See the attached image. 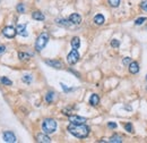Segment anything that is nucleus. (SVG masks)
Here are the masks:
<instances>
[{
	"mask_svg": "<svg viewBox=\"0 0 147 143\" xmlns=\"http://www.w3.org/2000/svg\"><path fill=\"white\" fill-rule=\"evenodd\" d=\"M146 89H147V86H146Z\"/></svg>",
	"mask_w": 147,
	"mask_h": 143,
	"instance_id": "33",
	"label": "nucleus"
},
{
	"mask_svg": "<svg viewBox=\"0 0 147 143\" xmlns=\"http://www.w3.org/2000/svg\"><path fill=\"white\" fill-rule=\"evenodd\" d=\"M69 122L71 124H85L87 122V119L85 117H80V116H69Z\"/></svg>",
	"mask_w": 147,
	"mask_h": 143,
	"instance_id": "7",
	"label": "nucleus"
},
{
	"mask_svg": "<svg viewBox=\"0 0 147 143\" xmlns=\"http://www.w3.org/2000/svg\"><path fill=\"white\" fill-rule=\"evenodd\" d=\"M119 46H120V41H119V40L113 39V40L111 41V47H112V48H119Z\"/></svg>",
	"mask_w": 147,
	"mask_h": 143,
	"instance_id": "24",
	"label": "nucleus"
},
{
	"mask_svg": "<svg viewBox=\"0 0 147 143\" xmlns=\"http://www.w3.org/2000/svg\"><path fill=\"white\" fill-rule=\"evenodd\" d=\"M5 51H6V47H5V46H1V44H0V54H3Z\"/></svg>",
	"mask_w": 147,
	"mask_h": 143,
	"instance_id": "31",
	"label": "nucleus"
},
{
	"mask_svg": "<svg viewBox=\"0 0 147 143\" xmlns=\"http://www.w3.org/2000/svg\"><path fill=\"white\" fill-rule=\"evenodd\" d=\"M108 1H109L110 6L113 7V8H117V7H119V5H120V0H108Z\"/></svg>",
	"mask_w": 147,
	"mask_h": 143,
	"instance_id": "22",
	"label": "nucleus"
},
{
	"mask_svg": "<svg viewBox=\"0 0 147 143\" xmlns=\"http://www.w3.org/2000/svg\"><path fill=\"white\" fill-rule=\"evenodd\" d=\"M2 34L6 38H8V39H13V38L16 36L17 31H16L15 28H13V26H6V28L2 29Z\"/></svg>",
	"mask_w": 147,
	"mask_h": 143,
	"instance_id": "5",
	"label": "nucleus"
},
{
	"mask_svg": "<svg viewBox=\"0 0 147 143\" xmlns=\"http://www.w3.org/2000/svg\"><path fill=\"white\" fill-rule=\"evenodd\" d=\"M89 103L92 106H97L100 103V97L97 94H92L89 98Z\"/></svg>",
	"mask_w": 147,
	"mask_h": 143,
	"instance_id": "15",
	"label": "nucleus"
},
{
	"mask_svg": "<svg viewBox=\"0 0 147 143\" xmlns=\"http://www.w3.org/2000/svg\"><path fill=\"white\" fill-rule=\"evenodd\" d=\"M109 142L111 143H121L122 142V139L120 138V136H118V135H113L110 140H109Z\"/></svg>",
	"mask_w": 147,
	"mask_h": 143,
	"instance_id": "21",
	"label": "nucleus"
},
{
	"mask_svg": "<svg viewBox=\"0 0 147 143\" xmlns=\"http://www.w3.org/2000/svg\"><path fill=\"white\" fill-rule=\"evenodd\" d=\"M78 60H79V54H78L77 49H73V50L68 54V56H67V61H68L70 65H75V64L78 62Z\"/></svg>",
	"mask_w": 147,
	"mask_h": 143,
	"instance_id": "4",
	"label": "nucleus"
},
{
	"mask_svg": "<svg viewBox=\"0 0 147 143\" xmlns=\"http://www.w3.org/2000/svg\"><path fill=\"white\" fill-rule=\"evenodd\" d=\"M17 11L21 13V14L25 13V7H24L23 3H18V5H17Z\"/></svg>",
	"mask_w": 147,
	"mask_h": 143,
	"instance_id": "25",
	"label": "nucleus"
},
{
	"mask_svg": "<svg viewBox=\"0 0 147 143\" xmlns=\"http://www.w3.org/2000/svg\"><path fill=\"white\" fill-rule=\"evenodd\" d=\"M45 64L49 65L50 67H53V68H57V69H61L63 67V65H62V62L60 60H55V59H52V60L48 59V60H45Z\"/></svg>",
	"mask_w": 147,
	"mask_h": 143,
	"instance_id": "8",
	"label": "nucleus"
},
{
	"mask_svg": "<svg viewBox=\"0 0 147 143\" xmlns=\"http://www.w3.org/2000/svg\"><path fill=\"white\" fill-rule=\"evenodd\" d=\"M56 22H57L58 25H60V26H65V28H68V26L71 24L69 19L67 21V19H63V18H58Z\"/></svg>",
	"mask_w": 147,
	"mask_h": 143,
	"instance_id": "17",
	"label": "nucleus"
},
{
	"mask_svg": "<svg viewBox=\"0 0 147 143\" xmlns=\"http://www.w3.org/2000/svg\"><path fill=\"white\" fill-rule=\"evenodd\" d=\"M146 19H147L146 17H139V18H137V19L135 21V24H136V25H142Z\"/></svg>",
	"mask_w": 147,
	"mask_h": 143,
	"instance_id": "23",
	"label": "nucleus"
},
{
	"mask_svg": "<svg viewBox=\"0 0 147 143\" xmlns=\"http://www.w3.org/2000/svg\"><path fill=\"white\" fill-rule=\"evenodd\" d=\"M104 22H105V18H104V16L101 15V14H97V15L94 17V23H95L96 25H102V24H104Z\"/></svg>",
	"mask_w": 147,
	"mask_h": 143,
	"instance_id": "14",
	"label": "nucleus"
},
{
	"mask_svg": "<svg viewBox=\"0 0 147 143\" xmlns=\"http://www.w3.org/2000/svg\"><path fill=\"white\" fill-rule=\"evenodd\" d=\"M146 80H147V75H146Z\"/></svg>",
	"mask_w": 147,
	"mask_h": 143,
	"instance_id": "32",
	"label": "nucleus"
},
{
	"mask_svg": "<svg viewBox=\"0 0 147 143\" xmlns=\"http://www.w3.org/2000/svg\"><path fill=\"white\" fill-rule=\"evenodd\" d=\"M123 127H124V128H126V130H127L129 133L134 132V131H132V125H131L130 123H127V124H124V125H123Z\"/></svg>",
	"mask_w": 147,
	"mask_h": 143,
	"instance_id": "27",
	"label": "nucleus"
},
{
	"mask_svg": "<svg viewBox=\"0 0 147 143\" xmlns=\"http://www.w3.org/2000/svg\"><path fill=\"white\" fill-rule=\"evenodd\" d=\"M23 81H24L25 83L29 84V83L32 82V75H24V76H23Z\"/></svg>",
	"mask_w": 147,
	"mask_h": 143,
	"instance_id": "26",
	"label": "nucleus"
},
{
	"mask_svg": "<svg viewBox=\"0 0 147 143\" xmlns=\"http://www.w3.org/2000/svg\"><path fill=\"white\" fill-rule=\"evenodd\" d=\"M18 58H19V60H23V61H26V60H29V58H31V55L29 54H26V52H18Z\"/></svg>",
	"mask_w": 147,
	"mask_h": 143,
	"instance_id": "18",
	"label": "nucleus"
},
{
	"mask_svg": "<svg viewBox=\"0 0 147 143\" xmlns=\"http://www.w3.org/2000/svg\"><path fill=\"white\" fill-rule=\"evenodd\" d=\"M69 21H70V23L71 24H75V25H79L80 23H82V16L79 15V14H71L70 16H69Z\"/></svg>",
	"mask_w": 147,
	"mask_h": 143,
	"instance_id": "9",
	"label": "nucleus"
},
{
	"mask_svg": "<svg viewBox=\"0 0 147 143\" xmlns=\"http://www.w3.org/2000/svg\"><path fill=\"white\" fill-rule=\"evenodd\" d=\"M26 25L27 24H21V25H18L17 26V34H19V35H22V36H27V32H26Z\"/></svg>",
	"mask_w": 147,
	"mask_h": 143,
	"instance_id": "11",
	"label": "nucleus"
},
{
	"mask_svg": "<svg viewBox=\"0 0 147 143\" xmlns=\"http://www.w3.org/2000/svg\"><path fill=\"white\" fill-rule=\"evenodd\" d=\"M140 7H142V9H143V10L147 11V0H144V1H142V3H140Z\"/></svg>",
	"mask_w": 147,
	"mask_h": 143,
	"instance_id": "29",
	"label": "nucleus"
},
{
	"mask_svg": "<svg viewBox=\"0 0 147 143\" xmlns=\"http://www.w3.org/2000/svg\"><path fill=\"white\" fill-rule=\"evenodd\" d=\"M2 139H3V141L7 143H14L16 142L17 140H16V136H15V134L13 133V132H10V131H7V132H5L3 134H2Z\"/></svg>",
	"mask_w": 147,
	"mask_h": 143,
	"instance_id": "6",
	"label": "nucleus"
},
{
	"mask_svg": "<svg viewBox=\"0 0 147 143\" xmlns=\"http://www.w3.org/2000/svg\"><path fill=\"white\" fill-rule=\"evenodd\" d=\"M108 126H109L110 128H117V124H116V123H109Z\"/></svg>",
	"mask_w": 147,
	"mask_h": 143,
	"instance_id": "30",
	"label": "nucleus"
},
{
	"mask_svg": "<svg viewBox=\"0 0 147 143\" xmlns=\"http://www.w3.org/2000/svg\"><path fill=\"white\" fill-rule=\"evenodd\" d=\"M42 130L45 134H51L55 133L57 130V122L52 118H47L42 123Z\"/></svg>",
	"mask_w": 147,
	"mask_h": 143,
	"instance_id": "2",
	"label": "nucleus"
},
{
	"mask_svg": "<svg viewBox=\"0 0 147 143\" xmlns=\"http://www.w3.org/2000/svg\"><path fill=\"white\" fill-rule=\"evenodd\" d=\"M48 42H49V34L47 32L41 33L37 36L36 42H35V49H36V51H42L45 48V46L48 44Z\"/></svg>",
	"mask_w": 147,
	"mask_h": 143,
	"instance_id": "3",
	"label": "nucleus"
},
{
	"mask_svg": "<svg viewBox=\"0 0 147 143\" xmlns=\"http://www.w3.org/2000/svg\"><path fill=\"white\" fill-rule=\"evenodd\" d=\"M0 82H1L3 85H7V86H10L13 84V82H11L8 77H6V76H2V77L0 79Z\"/></svg>",
	"mask_w": 147,
	"mask_h": 143,
	"instance_id": "19",
	"label": "nucleus"
},
{
	"mask_svg": "<svg viewBox=\"0 0 147 143\" xmlns=\"http://www.w3.org/2000/svg\"><path fill=\"white\" fill-rule=\"evenodd\" d=\"M53 98H55V93H53V92H48L47 95H45V100H47V102H49V103H51V102L53 101Z\"/></svg>",
	"mask_w": 147,
	"mask_h": 143,
	"instance_id": "20",
	"label": "nucleus"
},
{
	"mask_svg": "<svg viewBox=\"0 0 147 143\" xmlns=\"http://www.w3.org/2000/svg\"><path fill=\"white\" fill-rule=\"evenodd\" d=\"M36 139H37V142H42V143H50L51 142V139H50L47 134H37Z\"/></svg>",
	"mask_w": 147,
	"mask_h": 143,
	"instance_id": "12",
	"label": "nucleus"
},
{
	"mask_svg": "<svg viewBox=\"0 0 147 143\" xmlns=\"http://www.w3.org/2000/svg\"><path fill=\"white\" fill-rule=\"evenodd\" d=\"M32 17H33V19H35V21H44V19H45V16H44L43 13H41V11H34V13L32 14Z\"/></svg>",
	"mask_w": 147,
	"mask_h": 143,
	"instance_id": "13",
	"label": "nucleus"
},
{
	"mask_svg": "<svg viewBox=\"0 0 147 143\" xmlns=\"http://www.w3.org/2000/svg\"><path fill=\"white\" fill-rule=\"evenodd\" d=\"M71 47H73V49H78L80 47V39L78 36L73 38V40H71Z\"/></svg>",
	"mask_w": 147,
	"mask_h": 143,
	"instance_id": "16",
	"label": "nucleus"
},
{
	"mask_svg": "<svg viewBox=\"0 0 147 143\" xmlns=\"http://www.w3.org/2000/svg\"><path fill=\"white\" fill-rule=\"evenodd\" d=\"M68 131L70 134L78 139H85L89 134V127L85 124H71L68 126Z\"/></svg>",
	"mask_w": 147,
	"mask_h": 143,
	"instance_id": "1",
	"label": "nucleus"
},
{
	"mask_svg": "<svg viewBox=\"0 0 147 143\" xmlns=\"http://www.w3.org/2000/svg\"><path fill=\"white\" fill-rule=\"evenodd\" d=\"M130 62H131V58L126 57V58H123V59H122V64H123V65H129Z\"/></svg>",
	"mask_w": 147,
	"mask_h": 143,
	"instance_id": "28",
	"label": "nucleus"
},
{
	"mask_svg": "<svg viewBox=\"0 0 147 143\" xmlns=\"http://www.w3.org/2000/svg\"><path fill=\"white\" fill-rule=\"evenodd\" d=\"M129 72L131 74H137L139 72V65L137 61H131L129 64Z\"/></svg>",
	"mask_w": 147,
	"mask_h": 143,
	"instance_id": "10",
	"label": "nucleus"
}]
</instances>
